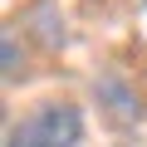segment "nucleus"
<instances>
[{
  "label": "nucleus",
  "mask_w": 147,
  "mask_h": 147,
  "mask_svg": "<svg viewBox=\"0 0 147 147\" xmlns=\"http://www.w3.org/2000/svg\"><path fill=\"white\" fill-rule=\"evenodd\" d=\"M30 20H34V34H39L49 49H59V44H64V20L54 15V5H34V10H30Z\"/></svg>",
  "instance_id": "nucleus-3"
},
{
  "label": "nucleus",
  "mask_w": 147,
  "mask_h": 147,
  "mask_svg": "<svg viewBox=\"0 0 147 147\" xmlns=\"http://www.w3.org/2000/svg\"><path fill=\"white\" fill-rule=\"evenodd\" d=\"M93 98H98L118 123H137V118H142V103H137L132 84L118 79V74H98V79H93Z\"/></svg>",
  "instance_id": "nucleus-2"
},
{
  "label": "nucleus",
  "mask_w": 147,
  "mask_h": 147,
  "mask_svg": "<svg viewBox=\"0 0 147 147\" xmlns=\"http://www.w3.org/2000/svg\"><path fill=\"white\" fill-rule=\"evenodd\" d=\"M0 59H5V84H15L20 74H25V54L15 44V30H5V39H0Z\"/></svg>",
  "instance_id": "nucleus-4"
},
{
  "label": "nucleus",
  "mask_w": 147,
  "mask_h": 147,
  "mask_svg": "<svg viewBox=\"0 0 147 147\" xmlns=\"http://www.w3.org/2000/svg\"><path fill=\"white\" fill-rule=\"evenodd\" d=\"M84 142V108L79 103H39L20 123H10L5 147H79Z\"/></svg>",
  "instance_id": "nucleus-1"
}]
</instances>
